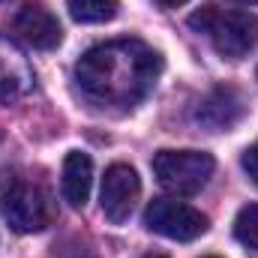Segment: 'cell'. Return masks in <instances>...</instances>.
I'll use <instances>...</instances> for the list:
<instances>
[{"label": "cell", "instance_id": "6da1fadb", "mask_svg": "<svg viewBox=\"0 0 258 258\" xmlns=\"http://www.w3.org/2000/svg\"><path fill=\"white\" fill-rule=\"evenodd\" d=\"M162 75V57L141 39H111L87 48L75 63L78 87L99 105L135 108Z\"/></svg>", "mask_w": 258, "mask_h": 258}, {"label": "cell", "instance_id": "7a4b0ae2", "mask_svg": "<svg viewBox=\"0 0 258 258\" xmlns=\"http://www.w3.org/2000/svg\"><path fill=\"white\" fill-rule=\"evenodd\" d=\"M189 27L204 33L210 39V45L216 48V54H222L228 60L246 57L258 42V18L252 12H240V9L204 6L189 18Z\"/></svg>", "mask_w": 258, "mask_h": 258}, {"label": "cell", "instance_id": "3957f363", "mask_svg": "<svg viewBox=\"0 0 258 258\" xmlns=\"http://www.w3.org/2000/svg\"><path fill=\"white\" fill-rule=\"evenodd\" d=\"M0 213L12 231L33 234L51 222L54 204L42 183L21 177V174H3L0 177Z\"/></svg>", "mask_w": 258, "mask_h": 258}, {"label": "cell", "instance_id": "277c9868", "mask_svg": "<svg viewBox=\"0 0 258 258\" xmlns=\"http://www.w3.org/2000/svg\"><path fill=\"white\" fill-rule=\"evenodd\" d=\"M153 174L162 189L174 195H195L213 177V156L204 150H159L153 156Z\"/></svg>", "mask_w": 258, "mask_h": 258}, {"label": "cell", "instance_id": "5b68a950", "mask_svg": "<svg viewBox=\"0 0 258 258\" xmlns=\"http://www.w3.org/2000/svg\"><path fill=\"white\" fill-rule=\"evenodd\" d=\"M144 225L159 234V237H168V240H180V243H189L195 237H201L207 231V216L201 210H195L183 201H174V198H156L147 204L144 210Z\"/></svg>", "mask_w": 258, "mask_h": 258}, {"label": "cell", "instance_id": "8992f818", "mask_svg": "<svg viewBox=\"0 0 258 258\" xmlns=\"http://www.w3.org/2000/svg\"><path fill=\"white\" fill-rule=\"evenodd\" d=\"M138 195H141L138 171H135L132 165H126V162H114V165L105 171V177H102V192H99L105 219L114 222V225H123L129 216H132L135 204H138Z\"/></svg>", "mask_w": 258, "mask_h": 258}, {"label": "cell", "instance_id": "52a82bcc", "mask_svg": "<svg viewBox=\"0 0 258 258\" xmlns=\"http://www.w3.org/2000/svg\"><path fill=\"white\" fill-rule=\"evenodd\" d=\"M33 90V66L24 51L9 39L0 36V102L9 105Z\"/></svg>", "mask_w": 258, "mask_h": 258}, {"label": "cell", "instance_id": "ba28073f", "mask_svg": "<svg viewBox=\"0 0 258 258\" xmlns=\"http://www.w3.org/2000/svg\"><path fill=\"white\" fill-rule=\"evenodd\" d=\"M12 30H15L18 39H24L27 45L39 48V51H51L63 39V30H60L57 18L48 9H42V6H24V9H18L15 18H12Z\"/></svg>", "mask_w": 258, "mask_h": 258}, {"label": "cell", "instance_id": "9c48e42d", "mask_svg": "<svg viewBox=\"0 0 258 258\" xmlns=\"http://www.w3.org/2000/svg\"><path fill=\"white\" fill-rule=\"evenodd\" d=\"M240 114H243V99H240V93L234 87H216L195 108V120L204 123L207 129H213V132L228 129L231 123H237Z\"/></svg>", "mask_w": 258, "mask_h": 258}, {"label": "cell", "instance_id": "30bf717a", "mask_svg": "<svg viewBox=\"0 0 258 258\" xmlns=\"http://www.w3.org/2000/svg\"><path fill=\"white\" fill-rule=\"evenodd\" d=\"M90 186H93V162L87 153L72 150L63 159V177H60V189H63V201L69 207L81 210L90 198Z\"/></svg>", "mask_w": 258, "mask_h": 258}, {"label": "cell", "instance_id": "8fae6325", "mask_svg": "<svg viewBox=\"0 0 258 258\" xmlns=\"http://www.w3.org/2000/svg\"><path fill=\"white\" fill-rule=\"evenodd\" d=\"M69 6V15L81 24H102V21H111L120 9L117 0H66Z\"/></svg>", "mask_w": 258, "mask_h": 258}, {"label": "cell", "instance_id": "7c38bea8", "mask_svg": "<svg viewBox=\"0 0 258 258\" xmlns=\"http://www.w3.org/2000/svg\"><path fill=\"white\" fill-rule=\"evenodd\" d=\"M234 237L249 246V249H258V204H246L237 219H234Z\"/></svg>", "mask_w": 258, "mask_h": 258}, {"label": "cell", "instance_id": "4fadbf2b", "mask_svg": "<svg viewBox=\"0 0 258 258\" xmlns=\"http://www.w3.org/2000/svg\"><path fill=\"white\" fill-rule=\"evenodd\" d=\"M240 165H243L246 177H249V180L258 186V141H252V144L243 150V156H240Z\"/></svg>", "mask_w": 258, "mask_h": 258}, {"label": "cell", "instance_id": "5bb4252c", "mask_svg": "<svg viewBox=\"0 0 258 258\" xmlns=\"http://www.w3.org/2000/svg\"><path fill=\"white\" fill-rule=\"evenodd\" d=\"M159 3H162V6H171V9H174V6H183L186 0H159Z\"/></svg>", "mask_w": 258, "mask_h": 258}, {"label": "cell", "instance_id": "9a60e30c", "mask_svg": "<svg viewBox=\"0 0 258 258\" xmlns=\"http://www.w3.org/2000/svg\"><path fill=\"white\" fill-rule=\"evenodd\" d=\"M144 258H168V255H159V252H150V255H144Z\"/></svg>", "mask_w": 258, "mask_h": 258}, {"label": "cell", "instance_id": "2e32d148", "mask_svg": "<svg viewBox=\"0 0 258 258\" xmlns=\"http://www.w3.org/2000/svg\"><path fill=\"white\" fill-rule=\"evenodd\" d=\"M240 3H258V0H240Z\"/></svg>", "mask_w": 258, "mask_h": 258}, {"label": "cell", "instance_id": "e0dca14e", "mask_svg": "<svg viewBox=\"0 0 258 258\" xmlns=\"http://www.w3.org/2000/svg\"><path fill=\"white\" fill-rule=\"evenodd\" d=\"M3 3H9V0H0V6H3Z\"/></svg>", "mask_w": 258, "mask_h": 258}, {"label": "cell", "instance_id": "ac0fdd59", "mask_svg": "<svg viewBox=\"0 0 258 258\" xmlns=\"http://www.w3.org/2000/svg\"><path fill=\"white\" fill-rule=\"evenodd\" d=\"M207 258H216V255H207Z\"/></svg>", "mask_w": 258, "mask_h": 258}]
</instances>
